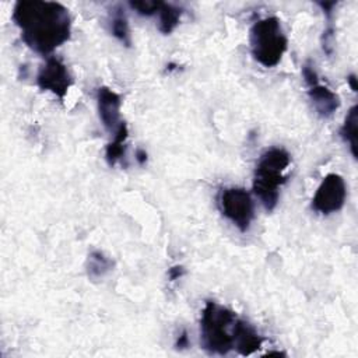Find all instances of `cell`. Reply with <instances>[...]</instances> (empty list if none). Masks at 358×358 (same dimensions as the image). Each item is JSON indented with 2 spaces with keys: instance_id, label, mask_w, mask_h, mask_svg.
<instances>
[{
  "instance_id": "obj_1",
  "label": "cell",
  "mask_w": 358,
  "mask_h": 358,
  "mask_svg": "<svg viewBox=\"0 0 358 358\" xmlns=\"http://www.w3.org/2000/svg\"><path fill=\"white\" fill-rule=\"evenodd\" d=\"M13 21L24 43L41 55H49L69 41L71 18L69 10L55 1L21 0L14 4Z\"/></svg>"
},
{
  "instance_id": "obj_2",
  "label": "cell",
  "mask_w": 358,
  "mask_h": 358,
  "mask_svg": "<svg viewBox=\"0 0 358 358\" xmlns=\"http://www.w3.org/2000/svg\"><path fill=\"white\" fill-rule=\"evenodd\" d=\"M289 162V154L281 147L266 150L257 161L253 176V192L267 211H273L278 203L280 187L287 182L284 172Z\"/></svg>"
},
{
  "instance_id": "obj_3",
  "label": "cell",
  "mask_w": 358,
  "mask_h": 358,
  "mask_svg": "<svg viewBox=\"0 0 358 358\" xmlns=\"http://www.w3.org/2000/svg\"><path fill=\"white\" fill-rule=\"evenodd\" d=\"M238 316L234 310L207 301L200 317V343L208 354L227 355L234 350V327Z\"/></svg>"
},
{
  "instance_id": "obj_4",
  "label": "cell",
  "mask_w": 358,
  "mask_h": 358,
  "mask_svg": "<svg viewBox=\"0 0 358 358\" xmlns=\"http://www.w3.org/2000/svg\"><path fill=\"white\" fill-rule=\"evenodd\" d=\"M253 59L264 67L277 66L287 50V36L277 17H266L256 21L249 34Z\"/></svg>"
},
{
  "instance_id": "obj_5",
  "label": "cell",
  "mask_w": 358,
  "mask_h": 358,
  "mask_svg": "<svg viewBox=\"0 0 358 358\" xmlns=\"http://www.w3.org/2000/svg\"><path fill=\"white\" fill-rule=\"evenodd\" d=\"M220 208L222 214L241 231L246 232L255 217L252 196L242 187H227L220 193Z\"/></svg>"
},
{
  "instance_id": "obj_6",
  "label": "cell",
  "mask_w": 358,
  "mask_h": 358,
  "mask_svg": "<svg viewBox=\"0 0 358 358\" xmlns=\"http://www.w3.org/2000/svg\"><path fill=\"white\" fill-rule=\"evenodd\" d=\"M347 187L343 176L338 173H329L323 178L312 199V208L323 215L336 213L343 208L345 203Z\"/></svg>"
},
{
  "instance_id": "obj_7",
  "label": "cell",
  "mask_w": 358,
  "mask_h": 358,
  "mask_svg": "<svg viewBox=\"0 0 358 358\" xmlns=\"http://www.w3.org/2000/svg\"><path fill=\"white\" fill-rule=\"evenodd\" d=\"M36 83L41 90L50 91L57 98L63 99L73 81L63 60L56 56H49L38 71Z\"/></svg>"
},
{
  "instance_id": "obj_8",
  "label": "cell",
  "mask_w": 358,
  "mask_h": 358,
  "mask_svg": "<svg viewBox=\"0 0 358 358\" xmlns=\"http://www.w3.org/2000/svg\"><path fill=\"white\" fill-rule=\"evenodd\" d=\"M96 103H98L99 119L103 127L113 134L122 123L120 122L122 99L119 94H116L108 87H99L96 92Z\"/></svg>"
},
{
  "instance_id": "obj_9",
  "label": "cell",
  "mask_w": 358,
  "mask_h": 358,
  "mask_svg": "<svg viewBox=\"0 0 358 358\" xmlns=\"http://www.w3.org/2000/svg\"><path fill=\"white\" fill-rule=\"evenodd\" d=\"M262 343L263 338L257 330L250 323L238 317L234 327V350L246 357L256 352L262 347Z\"/></svg>"
},
{
  "instance_id": "obj_10",
  "label": "cell",
  "mask_w": 358,
  "mask_h": 358,
  "mask_svg": "<svg viewBox=\"0 0 358 358\" xmlns=\"http://www.w3.org/2000/svg\"><path fill=\"white\" fill-rule=\"evenodd\" d=\"M308 96L320 117H330L338 108H340V98L338 95L331 91L329 87L322 84H315L309 87Z\"/></svg>"
},
{
  "instance_id": "obj_11",
  "label": "cell",
  "mask_w": 358,
  "mask_h": 358,
  "mask_svg": "<svg viewBox=\"0 0 358 358\" xmlns=\"http://www.w3.org/2000/svg\"><path fill=\"white\" fill-rule=\"evenodd\" d=\"M109 27L112 35L119 39L123 45L130 46L131 45V36H130V27L129 20L124 13V8L117 4L113 6L109 11Z\"/></svg>"
},
{
  "instance_id": "obj_12",
  "label": "cell",
  "mask_w": 358,
  "mask_h": 358,
  "mask_svg": "<svg viewBox=\"0 0 358 358\" xmlns=\"http://www.w3.org/2000/svg\"><path fill=\"white\" fill-rule=\"evenodd\" d=\"M129 137V129L127 124L124 122L120 123V126L117 127V130L113 133L112 141L106 145V151H105V158L106 162L113 166L116 165L120 159L124 158L126 155V140Z\"/></svg>"
},
{
  "instance_id": "obj_13",
  "label": "cell",
  "mask_w": 358,
  "mask_h": 358,
  "mask_svg": "<svg viewBox=\"0 0 358 358\" xmlns=\"http://www.w3.org/2000/svg\"><path fill=\"white\" fill-rule=\"evenodd\" d=\"M357 123H358V108L357 105H352L347 112L344 123L340 129V134L343 140L348 144L354 158H357V133H358Z\"/></svg>"
},
{
  "instance_id": "obj_14",
  "label": "cell",
  "mask_w": 358,
  "mask_h": 358,
  "mask_svg": "<svg viewBox=\"0 0 358 358\" xmlns=\"http://www.w3.org/2000/svg\"><path fill=\"white\" fill-rule=\"evenodd\" d=\"M113 267V262L99 250H94L87 259V274L92 280L105 277Z\"/></svg>"
},
{
  "instance_id": "obj_15",
  "label": "cell",
  "mask_w": 358,
  "mask_h": 358,
  "mask_svg": "<svg viewBox=\"0 0 358 358\" xmlns=\"http://www.w3.org/2000/svg\"><path fill=\"white\" fill-rule=\"evenodd\" d=\"M180 15H182L180 7L169 4V3H162L161 10L158 11V17H159L158 29L165 35L171 34L179 24Z\"/></svg>"
},
{
  "instance_id": "obj_16",
  "label": "cell",
  "mask_w": 358,
  "mask_h": 358,
  "mask_svg": "<svg viewBox=\"0 0 358 358\" xmlns=\"http://www.w3.org/2000/svg\"><path fill=\"white\" fill-rule=\"evenodd\" d=\"M164 1H130L129 6L131 10H134L137 14L140 15H154L158 14V11L161 10Z\"/></svg>"
},
{
  "instance_id": "obj_17",
  "label": "cell",
  "mask_w": 358,
  "mask_h": 358,
  "mask_svg": "<svg viewBox=\"0 0 358 358\" xmlns=\"http://www.w3.org/2000/svg\"><path fill=\"white\" fill-rule=\"evenodd\" d=\"M302 76H303V80L306 83L308 87H312L315 84L319 83V77H317V73L315 70V67L310 64V62L305 63L303 67H302Z\"/></svg>"
},
{
  "instance_id": "obj_18",
  "label": "cell",
  "mask_w": 358,
  "mask_h": 358,
  "mask_svg": "<svg viewBox=\"0 0 358 358\" xmlns=\"http://www.w3.org/2000/svg\"><path fill=\"white\" fill-rule=\"evenodd\" d=\"M185 270L182 266H173L168 270V277L171 281H175V280H179L182 275H183Z\"/></svg>"
},
{
  "instance_id": "obj_19",
  "label": "cell",
  "mask_w": 358,
  "mask_h": 358,
  "mask_svg": "<svg viewBox=\"0 0 358 358\" xmlns=\"http://www.w3.org/2000/svg\"><path fill=\"white\" fill-rule=\"evenodd\" d=\"M175 345H176V348H186V347L189 345V338H187L186 330H183V331L180 333V336L178 337Z\"/></svg>"
},
{
  "instance_id": "obj_20",
  "label": "cell",
  "mask_w": 358,
  "mask_h": 358,
  "mask_svg": "<svg viewBox=\"0 0 358 358\" xmlns=\"http://www.w3.org/2000/svg\"><path fill=\"white\" fill-rule=\"evenodd\" d=\"M136 161L140 164V165H144L147 162V152L141 148H138L136 151Z\"/></svg>"
},
{
  "instance_id": "obj_21",
  "label": "cell",
  "mask_w": 358,
  "mask_h": 358,
  "mask_svg": "<svg viewBox=\"0 0 358 358\" xmlns=\"http://www.w3.org/2000/svg\"><path fill=\"white\" fill-rule=\"evenodd\" d=\"M347 81H348L351 90H352L354 92H357V91H358V85H357V77H355V74H350L348 78H347Z\"/></svg>"
}]
</instances>
